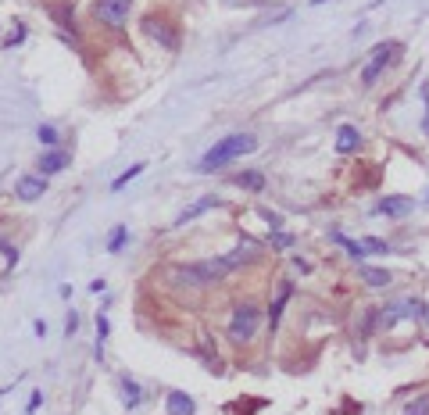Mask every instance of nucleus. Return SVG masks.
<instances>
[{"mask_svg": "<svg viewBox=\"0 0 429 415\" xmlns=\"http://www.w3.org/2000/svg\"><path fill=\"white\" fill-rule=\"evenodd\" d=\"M258 143H254V136L251 133H233V136H226L222 143H214L204 158H200V172H214V168H222V165H229V161H237L240 154H251Z\"/></svg>", "mask_w": 429, "mask_h": 415, "instance_id": "obj_1", "label": "nucleus"}, {"mask_svg": "<svg viewBox=\"0 0 429 415\" xmlns=\"http://www.w3.org/2000/svg\"><path fill=\"white\" fill-rule=\"evenodd\" d=\"M226 272H229V262H226V258H207V262H200V265L175 269L172 280H175L179 287H207L211 280H219V276H226Z\"/></svg>", "mask_w": 429, "mask_h": 415, "instance_id": "obj_2", "label": "nucleus"}, {"mask_svg": "<svg viewBox=\"0 0 429 415\" xmlns=\"http://www.w3.org/2000/svg\"><path fill=\"white\" fill-rule=\"evenodd\" d=\"M393 54H400V43H379V47H372V54H368V61L361 68V86H372L379 79V72L393 61Z\"/></svg>", "mask_w": 429, "mask_h": 415, "instance_id": "obj_3", "label": "nucleus"}, {"mask_svg": "<svg viewBox=\"0 0 429 415\" xmlns=\"http://www.w3.org/2000/svg\"><path fill=\"white\" fill-rule=\"evenodd\" d=\"M254 329H258V308H251V304L237 308V312H233V322H229V340H233V344H247V340L254 337Z\"/></svg>", "mask_w": 429, "mask_h": 415, "instance_id": "obj_4", "label": "nucleus"}, {"mask_svg": "<svg viewBox=\"0 0 429 415\" xmlns=\"http://www.w3.org/2000/svg\"><path fill=\"white\" fill-rule=\"evenodd\" d=\"M129 4H133V0H97V4H93V15H97L104 26L122 29L125 19H129Z\"/></svg>", "mask_w": 429, "mask_h": 415, "instance_id": "obj_5", "label": "nucleus"}, {"mask_svg": "<svg viewBox=\"0 0 429 415\" xmlns=\"http://www.w3.org/2000/svg\"><path fill=\"white\" fill-rule=\"evenodd\" d=\"M219 204H222L219 197H200V200H193V204L186 208V212L175 219V230H179V226H186V222H193V219H200L204 212H211V208H219Z\"/></svg>", "mask_w": 429, "mask_h": 415, "instance_id": "obj_6", "label": "nucleus"}, {"mask_svg": "<svg viewBox=\"0 0 429 415\" xmlns=\"http://www.w3.org/2000/svg\"><path fill=\"white\" fill-rule=\"evenodd\" d=\"M15 190H19V197H22V200H36V197H43V193H47V179H43V175H22Z\"/></svg>", "mask_w": 429, "mask_h": 415, "instance_id": "obj_7", "label": "nucleus"}, {"mask_svg": "<svg viewBox=\"0 0 429 415\" xmlns=\"http://www.w3.org/2000/svg\"><path fill=\"white\" fill-rule=\"evenodd\" d=\"M411 208H415V200H408V197H386V200L376 208V212H379V215H393V219H400V215L411 212Z\"/></svg>", "mask_w": 429, "mask_h": 415, "instance_id": "obj_8", "label": "nucleus"}, {"mask_svg": "<svg viewBox=\"0 0 429 415\" xmlns=\"http://www.w3.org/2000/svg\"><path fill=\"white\" fill-rule=\"evenodd\" d=\"M168 415H193L197 411V404H193V397L190 394H182V390H175V394H168Z\"/></svg>", "mask_w": 429, "mask_h": 415, "instance_id": "obj_9", "label": "nucleus"}, {"mask_svg": "<svg viewBox=\"0 0 429 415\" xmlns=\"http://www.w3.org/2000/svg\"><path fill=\"white\" fill-rule=\"evenodd\" d=\"M358 143H361V133H358L354 125H340V133H336V150H340V154H351V150H358Z\"/></svg>", "mask_w": 429, "mask_h": 415, "instance_id": "obj_10", "label": "nucleus"}, {"mask_svg": "<svg viewBox=\"0 0 429 415\" xmlns=\"http://www.w3.org/2000/svg\"><path fill=\"white\" fill-rule=\"evenodd\" d=\"M290 294H294V287H290V283H283V287H279V297H276V301H272V308H269V326H272V329L279 326V319H283V308H286Z\"/></svg>", "mask_w": 429, "mask_h": 415, "instance_id": "obj_11", "label": "nucleus"}, {"mask_svg": "<svg viewBox=\"0 0 429 415\" xmlns=\"http://www.w3.org/2000/svg\"><path fill=\"white\" fill-rule=\"evenodd\" d=\"M61 168H68V154L65 150H51V154L40 158V172H61Z\"/></svg>", "mask_w": 429, "mask_h": 415, "instance_id": "obj_12", "label": "nucleus"}, {"mask_svg": "<svg viewBox=\"0 0 429 415\" xmlns=\"http://www.w3.org/2000/svg\"><path fill=\"white\" fill-rule=\"evenodd\" d=\"M358 272H361V280H365L368 287H390V272H386V269H368V265H361Z\"/></svg>", "mask_w": 429, "mask_h": 415, "instance_id": "obj_13", "label": "nucleus"}, {"mask_svg": "<svg viewBox=\"0 0 429 415\" xmlns=\"http://www.w3.org/2000/svg\"><path fill=\"white\" fill-rule=\"evenodd\" d=\"M333 240H336V244H343V247H347V255H351L354 262H361V258H365V251H368L365 244H358V240H351V237H343V233H336V230H333Z\"/></svg>", "mask_w": 429, "mask_h": 415, "instance_id": "obj_14", "label": "nucleus"}, {"mask_svg": "<svg viewBox=\"0 0 429 415\" xmlns=\"http://www.w3.org/2000/svg\"><path fill=\"white\" fill-rule=\"evenodd\" d=\"M122 394H125V408H136V404L143 401V390H140V386H136L129 376L122 379Z\"/></svg>", "mask_w": 429, "mask_h": 415, "instance_id": "obj_15", "label": "nucleus"}, {"mask_svg": "<svg viewBox=\"0 0 429 415\" xmlns=\"http://www.w3.org/2000/svg\"><path fill=\"white\" fill-rule=\"evenodd\" d=\"M400 415H429V394H418L415 401H408Z\"/></svg>", "mask_w": 429, "mask_h": 415, "instance_id": "obj_16", "label": "nucleus"}, {"mask_svg": "<svg viewBox=\"0 0 429 415\" xmlns=\"http://www.w3.org/2000/svg\"><path fill=\"white\" fill-rule=\"evenodd\" d=\"M237 183L247 186V190H262V186H265V175H262V172H247V175H237Z\"/></svg>", "mask_w": 429, "mask_h": 415, "instance_id": "obj_17", "label": "nucleus"}, {"mask_svg": "<svg viewBox=\"0 0 429 415\" xmlns=\"http://www.w3.org/2000/svg\"><path fill=\"white\" fill-rule=\"evenodd\" d=\"M125 233H129L125 226H115V233H111V240H108V251H111V255H118V251H122V244H125Z\"/></svg>", "mask_w": 429, "mask_h": 415, "instance_id": "obj_18", "label": "nucleus"}, {"mask_svg": "<svg viewBox=\"0 0 429 415\" xmlns=\"http://www.w3.org/2000/svg\"><path fill=\"white\" fill-rule=\"evenodd\" d=\"M140 172H143V165H133L129 172H122V175H118V179L111 183V190H122V186H125V183H133V179H136Z\"/></svg>", "mask_w": 429, "mask_h": 415, "instance_id": "obj_19", "label": "nucleus"}, {"mask_svg": "<svg viewBox=\"0 0 429 415\" xmlns=\"http://www.w3.org/2000/svg\"><path fill=\"white\" fill-rule=\"evenodd\" d=\"M40 140H43L47 147H54V143H58V129H54V125H40Z\"/></svg>", "mask_w": 429, "mask_h": 415, "instance_id": "obj_20", "label": "nucleus"}, {"mask_svg": "<svg viewBox=\"0 0 429 415\" xmlns=\"http://www.w3.org/2000/svg\"><path fill=\"white\" fill-rule=\"evenodd\" d=\"M40 404H43V394H40V390H33V397H29V408H26V411H29V415H36V411H40Z\"/></svg>", "mask_w": 429, "mask_h": 415, "instance_id": "obj_21", "label": "nucleus"}, {"mask_svg": "<svg viewBox=\"0 0 429 415\" xmlns=\"http://www.w3.org/2000/svg\"><path fill=\"white\" fill-rule=\"evenodd\" d=\"M365 247H368V251H376V255H383V251H386V244H383V240H365Z\"/></svg>", "mask_w": 429, "mask_h": 415, "instance_id": "obj_22", "label": "nucleus"}, {"mask_svg": "<svg viewBox=\"0 0 429 415\" xmlns=\"http://www.w3.org/2000/svg\"><path fill=\"white\" fill-rule=\"evenodd\" d=\"M97 337H100V340L108 337V319H104V315H97Z\"/></svg>", "mask_w": 429, "mask_h": 415, "instance_id": "obj_23", "label": "nucleus"}, {"mask_svg": "<svg viewBox=\"0 0 429 415\" xmlns=\"http://www.w3.org/2000/svg\"><path fill=\"white\" fill-rule=\"evenodd\" d=\"M147 29H150V33H157V29H165V26H154V22H147ZM161 36H165V33H161ZM172 43H175V40H172V36H165V47H172Z\"/></svg>", "mask_w": 429, "mask_h": 415, "instance_id": "obj_24", "label": "nucleus"}, {"mask_svg": "<svg viewBox=\"0 0 429 415\" xmlns=\"http://www.w3.org/2000/svg\"><path fill=\"white\" fill-rule=\"evenodd\" d=\"M76 329H79V319H76V315H68V322H65V333H68V337H72V333H76Z\"/></svg>", "mask_w": 429, "mask_h": 415, "instance_id": "obj_25", "label": "nucleus"}, {"mask_svg": "<svg viewBox=\"0 0 429 415\" xmlns=\"http://www.w3.org/2000/svg\"><path fill=\"white\" fill-rule=\"evenodd\" d=\"M425 204H429V190H425Z\"/></svg>", "mask_w": 429, "mask_h": 415, "instance_id": "obj_26", "label": "nucleus"}, {"mask_svg": "<svg viewBox=\"0 0 429 415\" xmlns=\"http://www.w3.org/2000/svg\"><path fill=\"white\" fill-rule=\"evenodd\" d=\"M425 315H429V308H425Z\"/></svg>", "mask_w": 429, "mask_h": 415, "instance_id": "obj_27", "label": "nucleus"}]
</instances>
